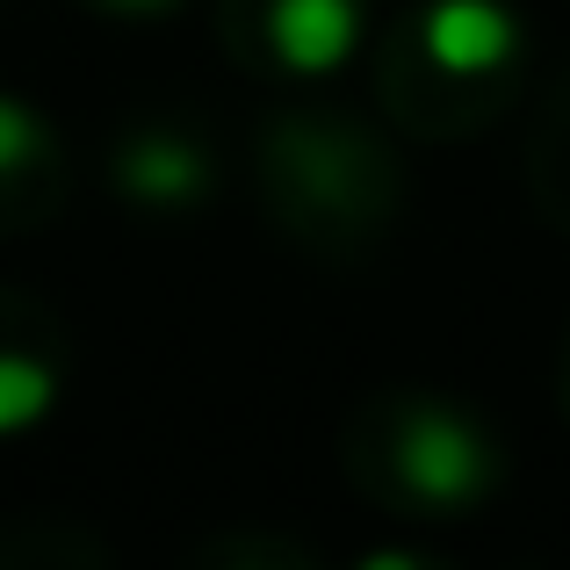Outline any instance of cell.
Segmentation results:
<instances>
[{
	"mask_svg": "<svg viewBox=\"0 0 570 570\" xmlns=\"http://www.w3.org/2000/svg\"><path fill=\"white\" fill-rule=\"evenodd\" d=\"M397 476L426 505H470L491 491L499 455H491V441L462 412L419 404V412H404V433H397Z\"/></svg>",
	"mask_w": 570,
	"mask_h": 570,
	"instance_id": "cell-1",
	"label": "cell"
},
{
	"mask_svg": "<svg viewBox=\"0 0 570 570\" xmlns=\"http://www.w3.org/2000/svg\"><path fill=\"white\" fill-rule=\"evenodd\" d=\"M419 43H426V58L441 72L476 80V72H499L520 51V22L499 0H433L426 22H419Z\"/></svg>",
	"mask_w": 570,
	"mask_h": 570,
	"instance_id": "cell-2",
	"label": "cell"
},
{
	"mask_svg": "<svg viewBox=\"0 0 570 570\" xmlns=\"http://www.w3.org/2000/svg\"><path fill=\"white\" fill-rule=\"evenodd\" d=\"M267 43L289 72H333L362 43V8L354 0H275L267 8Z\"/></svg>",
	"mask_w": 570,
	"mask_h": 570,
	"instance_id": "cell-3",
	"label": "cell"
},
{
	"mask_svg": "<svg viewBox=\"0 0 570 570\" xmlns=\"http://www.w3.org/2000/svg\"><path fill=\"white\" fill-rule=\"evenodd\" d=\"M116 181H124V195H138V203H188V195L209 188V159L195 153L188 138L153 130V138H130L124 145Z\"/></svg>",
	"mask_w": 570,
	"mask_h": 570,
	"instance_id": "cell-4",
	"label": "cell"
},
{
	"mask_svg": "<svg viewBox=\"0 0 570 570\" xmlns=\"http://www.w3.org/2000/svg\"><path fill=\"white\" fill-rule=\"evenodd\" d=\"M58 404V376L29 354H0V433H22L37 426L43 412Z\"/></svg>",
	"mask_w": 570,
	"mask_h": 570,
	"instance_id": "cell-5",
	"label": "cell"
},
{
	"mask_svg": "<svg viewBox=\"0 0 570 570\" xmlns=\"http://www.w3.org/2000/svg\"><path fill=\"white\" fill-rule=\"evenodd\" d=\"M37 153H43L37 109H29V101H14V95H0V174H22Z\"/></svg>",
	"mask_w": 570,
	"mask_h": 570,
	"instance_id": "cell-6",
	"label": "cell"
},
{
	"mask_svg": "<svg viewBox=\"0 0 570 570\" xmlns=\"http://www.w3.org/2000/svg\"><path fill=\"white\" fill-rule=\"evenodd\" d=\"M101 8H116V14H167L174 0H101Z\"/></svg>",
	"mask_w": 570,
	"mask_h": 570,
	"instance_id": "cell-7",
	"label": "cell"
}]
</instances>
